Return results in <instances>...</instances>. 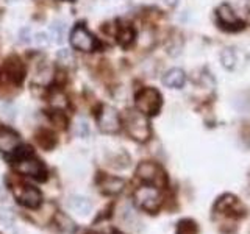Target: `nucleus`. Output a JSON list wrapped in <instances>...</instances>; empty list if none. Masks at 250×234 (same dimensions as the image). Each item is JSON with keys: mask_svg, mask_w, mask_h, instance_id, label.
<instances>
[{"mask_svg": "<svg viewBox=\"0 0 250 234\" xmlns=\"http://www.w3.org/2000/svg\"><path fill=\"white\" fill-rule=\"evenodd\" d=\"M247 214L246 206L242 201L230 192L222 194L213 206V220H216L221 226V231L225 234H230L238 228V222L244 218Z\"/></svg>", "mask_w": 250, "mask_h": 234, "instance_id": "nucleus-1", "label": "nucleus"}, {"mask_svg": "<svg viewBox=\"0 0 250 234\" xmlns=\"http://www.w3.org/2000/svg\"><path fill=\"white\" fill-rule=\"evenodd\" d=\"M13 164H14V169L21 172L22 175L36 178L39 181H42V179L47 178V170L44 167V164L38 158H35L28 148H25L23 152H19V155L16 156V158H13Z\"/></svg>", "mask_w": 250, "mask_h": 234, "instance_id": "nucleus-2", "label": "nucleus"}, {"mask_svg": "<svg viewBox=\"0 0 250 234\" xmlns=\"http://www.w3.org/2000/svg\"><path fill=\"white\" fill-rule=\"evenodd\" d=\"M133 198H135L136 206L141 208L146 213L155 214L163 205V195L160 187H155L152 184H143L136 187L135 194H133Z\"/></svg>", "mask_w": 250, "mask_h": 234, "instance_id": "nucleus-3", "label": "nucleus"}, {"mask_svg": "<svg viewBox=\"0 0 250 234\" xmlns=\"http://www.w3.org/2000/svg\"><path fill=\"white\" fill-rule=\"evenodd\" d=\"M216 25L227 33H238L246 28V22L238 18L230 3H221L214 11Z\"/></svg>", "mask_w": 250, "mask_h": 234, "instance_id": "nucleus-4", "label": "nucleus"}, {"mask_svg": "<svg viewBox=\"0 0 250 234\" xmlns=\"http://www.w3.org/2000/svg\"><path fill=\"white\" fill-rule=\"evenodd\" d=\"M135 105L139 113L144 116H156L163 105V97L158 89L143 88L135 97Z\"/></svg>", "mask_w": 250, "mask_h": 234, "instance_id": "nucleus-5", "label": "nucleus"}, {"mask_svg": "<svg viewBox=\"0 0 250 234\" xmlns=\"http://www.w3.org/2000/svg\"><path fill=\"white\" fill-rule=\"evenodd\" d=\"M125 127H127L128 135L138 140V142H146L150 137V123L147 120V116L143 113L136 111H128L125 116Z\"/></svg>", "mask_w": 250, "mask_h": 234, "instance_id": "nucleus-6", "label": "nucleus"}, {"mask_svg": "<svg viewBox=\"0 0 250 234\" xmlns=\"http://www.w3.org/2000/svg\"><path fill=\"white\" fill-rule=\"evenodd\" d=\"M136 176L146 184H152L155 187H160V189L167 186L166 172H164L161 166H158L156 162H150V161L141 162L136 169Z\"/></svg>", "mask_w": 250, "mask_h": 234, "instance_id": "nucleus-7", "label": "nucleus"}, {"mask_svg": "<svg viewBox=\"0 0 250 234\" xmlns=\"http://www.w3.org/2000/svg\"><path fill=\"white\" fill-rule=\"evenodd\" d=\"M97 125L100 131L108 133V135H116L121 130V116L117 109L108 105L102 106L97 113Z\"/></svg>", "mask_w": 250, "mask_h": 234, "instance_id": "nucleus-8", "label": "nucleus"}, {"mask_svg": "<svg viewBox=\"0 0 250 234\" xmlns=\"http://www.w3.org/2000/svg\"><path fill=\"white\" fill-rule=\"evenodd\" d=\"M70 45L80 52H92L97 47V41L84 25L77 23L70 31Z\"/></svg>", "mask_w": 250, "mask_h": 234, "instance_id": "nucleus-9", "label": "nucleus"}, {"mask_svg": "<svg viewBox=\"0 0 250 234\" xmlns=\"http://www.w3.org/2000/svg\"><path fill=\"white\" fill-rule=\"evenodd\" d=\"M13 192H14L16 200H18L22 206L36 209L39 205H41V200H42L41 192L33 186H28V184L16 186V187H13Z\"/></svg>", "mask_w": 250, "mask_h": 234, "instance_id": "nucleus-10", "label": "nucleus"}, {"mask_svg": "<svg viewBox=\"0 0 250 234\" xmlns=\"http://www.w3.org/2000/svg\"><path fill=\"white\" fill-rule=\"evenodd\" d=\"M21 145V137L11 128L0 127V152L13 153Z\"/></svg>", "mask_w": 250, "mask_h": 234, "instance_id": "nucleus-11", "label": "nucleus"}, {"mask_svg": "<svg viewBox=\"0 0 250 234\" xmlns=\"http://www.w3.org/2000/svg\"><path fill=\"white\" fill-rule=\"evenodd\" d=\"M185 83H186V74H185V70L180 67L169 69L167 72L163 75V84L166 86V88L182 89Z\"/></svg>", "mask_w": 250, "mask_h": 234, "instance_id": "nucleus-12", "label": "nucleus"}, {"mask_svg": "<svg viewBox=\"0 0 250 234\" xmlns=\"http://www.w3.org/2000/svg\"><path fill=\"white\" fill-rule=\"evenodd\" d=\"M5 70H6V77L14 84H21L23 80V75H25V67H23L22 61L18 58H10L5 64Z\"/></svg>", "mask_w": 250, "mask_h": 234, "instance_id": "nucleus-13", "label": "nucleus"}, {"mask_svg": "<svg viewBox=\"0 0 250 234\" xmlns=\"http://www.w3.org/2000/svg\"><path fill=\"white\" fill-rule=\"evenodd\" d=\"M99 186H100V189L104 191L105 194L108 195H116V194H119L122 189H124V179L121 178H116V176H100L99 178Z\"/></svg>", "mask_w": 250, "mask_h": 234, "instance_id": "nucleus-14", "label": "nucleus"}, {"mask_svg": "<svg viewBox=\"0 0 250 234\" xmlns=\"http://www.w3.org/2000/svg\"><path fill=\"white\" fill-rule=\"evenodd\" d=\"M69 206L74 213L80 214V215H88L92 209V203L86 198V197H80V195H74V197L69 198Z\"/></svg>", "mask_w": 250, "mask_h": 234, "instance_id": "nucleus-15", "label": "nucleus"}, {"mask_svg": "<svg viewBox=\"0 0 250 234\" xmlns=\"http://www.w3.org/2000/svg\"><path fill=\"white\" fill-rule=\"evenodd\" d=\"M135 38H136V31L133 28L130 23H122L119 25V30H117V41L122 47H130L133 42H135Z\"/></svg>", "mask_w": 250, "mask_h": 234, "instance_id": "nucleus-16", "label": "nucleus"}, {"mask_svg": "<svg viewBox=\"0 0 250 234\" xmlns=\"http://www.w3.org/2000/svg\"><path fill=\"white\" fill-rule=\"evenodd\" d=\"M221 64L225 70H230L233 72L236 69L238 64V57H236V50L231 49V47H227L221 52Z\"/></svg>", "mask_w": 250, "mask_h": 234, "instance_id": "nucleus-17", "label": "nucleus"}, {"mask_svg": "<svg viewBox=\"0 0 250 234\" xmlns=\"http://www.w3.org/2000/svg\"><path fill=\"white\" fill-rule=\"evenodd\" d=\"M175 234H199V226L192 218H182L177 223Z\"/></svg>", "mask_w": 250, "mask_h": 234, "instance_id": "nucleus-18", "label": "nucleus"}, {"mask_svg": "<svg viewBox=\"0 0 250 234\" xmlns=\"http://www.w3.org/2000/svg\"><path fill=\"white\" fill-rule=\"evenodd\" d=\"M57 225H58V230L60 231H64V233H74L75 228H77L72 218H70L64 213H58L57 214Z\"/></svg>", "mask_w": 250, "mask_h": 234, "instance_id": "nucleus-19", "label": "nucleus"}, {"mask_svg": "<svg viewBox=\"0 0 250 234\" xmlns=\"http://www.w3.org/2000/svg\"><path fill=\"white\" fill-rule=\"evenodd\" d=\"M66 23L62 20H55L53 25H52V36L53 39L57 41L58 44H62L64 42V38H66Z\"/></svg>", "mask_w": 250, "mask_h": 234, "instance_id": "nucleus-20", "label": "nucleus"}, {"mask_svg": "<svg viewBox=\"0 0 250 234\" xmlns=\"http://www.w3.org/2000/svg\"><path fill=\"white\" fill-rule=\"evenodd\" d=\"M38 142L41 144L44 148H52V147H55V137L50 135V133H47V131H42V133H39L38 135Z\"/></svg>", "mask_w": 250, "mask_h": 234, "instance_id": "nucleus-21", "label": "nucleus"}, {"mask_svg": "<svg viewBox=\"0 0 250 234\" xmlns=\"http://www.w3.org/2000/svg\"><path fill=\"white\" fill-rule=\"evenodd\" d=\"M57 59H58V62H61L62 66H70L74 62V55L70 53V50H67V49H61L57 53Z\"/></svg>", "mask_w": 250, "mask_h": 234, "instance_id": "nucleus-22", "label": "nucleus"}, {"mask_svg": "<svg viewBox=\"0 0 250 234\" xmlns=\"http://www.w3.org/2000/svg\"><path fill=\"white\" fill-rule=\"evenodd\" d=\"M33 41H35V44L38 47H49L50 42H52V39H50L49 33H45V31H39V33L35 35Z\"/></svg>", "mask_w": 250, "mask_h": 234, "instance_id": "nucleus-23", "label": "nucleus"}, {"mask_svg": "<svg viewBox=\"0 0 250 234\" xmlns=\"http://www.w3.org/2000/svg\"><path fill=\"white\" fill-rule=\"evenodd\" d=\"M75 135L78 137H88L89 136V125L86 120L80 119L75 125Z\"/></svg>", "mask_w": 250, "mask_h": 234, "instance_id": "nucleus-24", "label": "nucleus"}, {"mask_svg": "<svg viewBox=\"0 0 250 234\" xmlns=\"http://www.w3.org/2000/svg\"><path fill=\"white\" fill-rule=\"evenodd\" d=\"M242 136H244V140H246V144L250 147V127H246L244 133H242Z\"/></svg>", "mask_w": 250, "mask_h": 234, "instance_id": "nucleus-25", "label": "nucleus"}, {"mask_svg": "<svg viewBox=\"0 0 250 234\" xmlns=\"http://www.w3.org/2000/svg\"><path fill=\"white\" fill-rule=\"evenodd\" d=\"M21 36H22V41L23 42H28L30 41V38H28V28H23L21 31Z\"/></svg>", "mask_w": 250, "mask_h": 234, "instance_id": "nucleus-26", "label": "nucleus"}, {"mask_svg": "<svg viewBox=\"0 0 250 234\" xmlns=\"http://www.w3.org/2000/svg\"><path fill=\"white\" fill-rule=\"evenodd\" d=\"M178 2H180V0H164V3H166L167 6H170V8H175L178 5Z\"/></svg>", "mask_w": 250, "mask_h": 234, "instance_id": "nucleus-27", "label": "nucleus"}]
</instances>
